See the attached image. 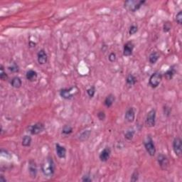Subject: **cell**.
Listing matches in <instances>:
<instances>
[{
    "label": "cell",
    "instance_id": "6da1fadb",
    "mask_svg": "<svg viewBox=\"0 0 182 182\" xmlns=\"http://www.w3.org/2000/svg\"><path fill=\"white\" fill-rule=\"evenodd\" d=\"M55 164L51 157H47L41 165V171L43 175L51 177L55 172Z\"/></svg>",
    "mask_w": 182,
    "mask_h": 182
},
{
    "label": "cell",
    "instance_id": "7a4b0ae2",
    "mask_svg": "<svg viewBox=\"0 0 182 182\" xmlns=\"http://www.w3.org/2000/svg\"><path fill=\"white\" fill-rule=\"evenodd\" d=\"M78 92L77 87H72L70 88H63L60 91V96L65 100H71L74 97Z\"/></svg>",
    "mask_w": 182,
    "mask_h": 182
},
{
    "label": "cell",
    "instance_id": "3957f363",
    "mask_svg": "<svg viewBox=\"0 0 182 182\" xmlns=\"http://www.w3.org/2000/svg\"><path fill=\"white\" fill-rule=\"evenodd\" d=\"M145 3V1H137V0H130L124 2V7L127 10L132 12H135L137 11L143 4Z\"/></svg>",
    "mask_w": 182,
    "mask_h": 182
},
{
    "label": "cell",
    "instance_id": "277c9868",
    "mask_svg": "<svg viewBox=\"0 0 182 182\" xmlns=\"http://www.w3.org/2000/svg\"><path fill=\"white\" fill-rule=\"evenodd\" d=\"M144 145L145 147L146 151L151 157H154L156 154V147H155V143L153 139L150 136H147L145 140L144 141Z\"/></svg>",
    "mask_w": 182,
    "mask_h": 182
},
{
    "label": "cell",
    "instance_id": "5b68a950",
    "mask_svg": "<svg viewBox=\"0 0 182 182\" xmlns=\"http://www.w3.org/2000/svg\"><path fill=\"white\" fill-rule=\"evenodd\" d=\"M162 80V75L159 72H155L152 74L149 80V85L152 88H157Z\"/></svg>",
    "mask_w": 182,
    "mask_h": 182
},
{
    "label": "cell",
    "instance_id": "8992f818",
    "mask_svg": "<svg viewBox=\"0 0 182 182\" xmlns=\"http://www.w3.org/2000/svg\"><path fill=\"white\" fill-rule=\"evenodd\" d=\"M146 125L149 127H153L156 124V110L152 109L147 113L145 120Z\"/></svg>",
    "mask_w": 182,
    "mask_h": 182
},
{
    "label": "cell",
    "instance_id": "52a82bcc",
    "mask_svg": "<svg viewBox=\"0 0 182 182\" xmlns=\"http://www.w3.org/2000/svg\"><path fill=\"white\" fill-rule=\"evenodd\" d=\"M172 147L175 155L178 157H181L182 155V141L179 137H176L174 139Z\"/></svg>",
    "mask_w": 182,
    "mask_h": 182
},
{
    "label": "cell",
    "instance_id": "ba28073f",
    "mask_svg": "<svg viewBox=\"0 0 182 182\" xmlns=\"http://www.w3.org/2000/svg\"><path fill=\"white\" fill-rule=\"evenodd\" d=\"M45 126L42 122H36L29 127V132L32 135H36L44 130Z\"/></svg>",
    "mask_w": 182,
    "mask_h": 182
},
{
    "label": "cell",
    "instance_id": "9c48e42d",
    "mask_svg": "<svg viewBox=\"0 0 182 182\" xmlns=\"http://www.w3.org/2000/svg\"><path fill=\"white\" fill-rule=\"evenodd\" d=\"M28 169H29V175L32 177V179H36L37 176V173H38V169H37V165L36 161L33 159H31L29 161V166H28Z\"/></svg>",
    "mask_w": 182,
    "mask_h": 182
},
{
    "label": "cell",
    "instance_id": "30bf717a",
    "mask_svg": "<svg viewBox=\"0 0 182 182\" xmlns=\"http://www.w3.org/2000/svg\"><path fill=\"white\" fill-rule=\"evenodd\" d=\"M157 161L159 165L162 169H166L169 166V159H168L166 155H163V154H159L157 157Z\"/></svg>",
    "mask_w": 182,
    "mask_h": 182
},
{
    "label": "cell",
    "instance_id": "8fae6325",
    "mask_svg": "<svg viewBox=\"0 0 182 182\" xmlns=\"http://www.w3.org/2000/svg\"><path fill=\"white\" fill-rule=\"evenodd\" d=\"M110 155H111V149L110 147H105L100 153L99 159L102 162H106L110 159Z\"/></svg>",
    "mask_w": 182,
    "mask_h": 182
},
{
    "label": "cell",
    "instance_id": "7c38bea8",
    "mask_svg": "<svg viewBox=\"0 0 182 182\" xmlns=\"http://www.w3.org/2000/svg\"><path fill=\"white\" fill-rule=\"evenodd\" d=\"M135 45L132 41H128L124 45L123 55L124 56H130L133 54Z\"/></svg>",
    "mask_w": 182,
    "mask_h": 182
},
{
    "label": "cell",
    "instance_id": "4fadbf2b",
    "mask_svg": "<svg viewBox=\"0 0 182 182\" xmlns=\"http://www.w3.org/2000/svg\"><path fill=\"white\" fill-rule=\"evenodd\" d=\"M37 60L40 65H43L47 63L48 56L46 51L43 49L40 50L37 54Z\"/></svg>",
    "mask_w": 182,
    "mask_h": 182
},
{
    "label": "cell",
    "instance_id": "5bb4252c",
    "mask_svg": "<svg viewBox=\"0 0 182 182\" xmlns=\"http://www.w3.org/2000/svg\"><path fill=\"white\" fill-rule=\"evenodd\" d=\"M124 119L128 122H133L135 119V112L134 108H130L127 110L125 115H124Z\"/></svg>",
    "mask_w": 182,
    "mask_h": 182
},
{
    "label": "cell",
    "instance_id": "9a60e30c",
    "mask_svg": "<svg viewBox=\"0 0 182 182\" xmlns=\"http://www.w3.org/2000/svg\"><path fill=\"white\" fill-rule=\"evenodd\" d=\"M56 152L60 159H64L66 156V149L59 144H56Z\"/></svg>",
    "mask_w": 182,
    "mask_h": 182
},
{
    "label": "cell",
    "instance_id": "2e32d148",
    "mask_svg": "<svg viewBox=\"0 0 182 182\" xmlns=\"http://www.w3.org/2000/svg\"><path fill=\"white\" fill-rule=\"evenodd\" d=\"M26 78L29 81L34 82L37 80L38 74H37L36 71H34V70H29L26 73Z\"/></svg>",
    "mask_w": 182,
    "mask_h": 182
},
{
    "label": "cell",
    "instance_id": "e0dca14e",
    "mask_svg": "<svg viewBox=\"0 0 182 182\" xmlns=\"http://www.w3.org/2000/svg\"><path fill=\"white\" fill-rule=\"evenodd\" d=\"M115 100V97L113 94H110L108 95L106 97V98L105 99L104 101V105L107 107V108H110L112 105L114 103Z\"/></svg>",
    "mask_w": 182,
    "mask_h": 182
},
{
    "label": "cell",
    "instance_id": "ac0fdd59",
    "mask_svg": "<svg viewBox=\"0 0 182 182\" xmlns=\"http://www.w3.org/2000/svg\"><path fill=\"white\" fill-rule=\"evenodd\" d=\"M11 85L14 88H19L22 85V80L18 76L14 77L11 80Z\"/></svg>",
    "mask_w": 182,
    "mask_h": 182
},
{
    "label": "cell",
    "instance_id": "d6986e66",
    "mask_svg": "<svg viewBox=\"0 0 182 182\" xmlns=\"http://www.w3.org/2000/svg\"><path fill=\"white\" fill-rule=\"evenodd\" d=\"M137 83V78L133 74H129L126 78V83L128 86L132 87Z\"/></svg>",
    "mask_w": 182,
    "mask_h": 182
},
{
    "label": "cell",
    "instance_id": "ffe728a7",
    "mask_svg": "<svg viewBox=\"0 0 182 182\" xmlns=\"http://www.w3.org/2000/svg\"><path fill=\"white\" fill-rule=\"evenodd\" d=\"M176 73V70L174 69L173 67H171L169 68L167 71L164 73V78L167 80H172L174 76Z\"/></svg>",
    "mask_w": 182,
    "mask_h": 182
},
{
    "label": "cell",
    "instance_id": "44dd1931",
    "mask_svg": "<svg viewBox=\"0 0 182 182\" xmlns=\"http://www.w3.org/2000/svg\"><path fill=\"white\" fill-rule=\"evenodd\" d=\"M159 58V55L157 52H152L149 56V61L151 64H155Z\"/></svg>",
    "mask_w": 182,
    "mask_h": 182
},
{
    "label": "cell",
    "instance_id": "7402d4cb",
    "mask_svg": "<svg viewBox=\"0 0 182 182\" xmlns=\"http://www.w3.org/2000/svg\"><path fill=\"white\" fill-rule=\"evenodd\" d=\"M32 137L29 136V135H25L24 136L22 139V141H21V144H22L23 147H29L32 144Z\"/></svg>",
    "mask_w": 182,
    "mask_h": 182
},
{
    "label": "cell",
    "instance_id": "603a6c76",
    "mask_svg": "<svg viewBox=\"0 0 182 182\" xmlns=\"http://www.w3.org/2000/svg\"><path fill=\"white\" fill-rule=\"evenodd\" d=\"M135 131L133 129H130L126 131V133H124V138H125L127 140L130 141L133 139V137L135 135Z\"/></svg>",
    "mask_w": 182,
    "mask_h": 182
},
{
    "label": "cell",
    "instance_id": "cb8c5ba5",
    "mask_svg": "<svg viewBox=\"0 0 182 182\" xmlns=\"http://www.w3.org/2000/svg\"><path fill=\"white\" fill-rule=\"evenodd\" d=\"M91 134V130H85V131L83 132V133L80 134V136H79V139H80V141L86 140V139H88V138H89Z\"/></svg>",
    "mask_w": 182,
    "mask_h": 182
},
{
    "label": "cell",
    "instance_id": "d4e9b609",
    "mask_svg": "<svg viewBox=\"0 0 182 182\" xmlns=\"http://www.w3.org/2000/svg\"><path fill=\"white\" fill-rule=\"evenodd\" d=\"M73 133V127L71 125H64V127L62 129V133L65 135H68Z\"/></svg>",
    "mask_w": 182,
    "mask_h": 182
},
{
    "label": "cell",
    "instance_id": "484cf974",
    "mask_svg": "<svg viewBox=\"0 0 182 182\" xmlns=\"http://www.w3.org/2000/svg\"><path fill=\"white\" fill-rule=\"evenodd\" d=\"M0 79L1 80H7L8 79V75L4 71V68L2 65L0 66Z\"/></svg>",
    "mask_w": 182,
    "mask_h": 182
},
{
    "label": "cell",
    "instance_id": "4316f807",
    "mask_svg": "<svg viewBox=\"0 0 182 182\" xmlns=\"http://www.w3.org/2000/svg\"><path fill=\"white\" fill-rule=\"evenodd\" d=\"M8 69L12 73H18L19 71V66L16 63H12V64L8 67Z\"/></svg>",
    "mask_w": 182,
    "mask_h": 182
},
{
    "label": "cell",
    "instance_id": "83f0119b",
    "mask_svg": "<svg viewBox=\"0 0 182 182\" xmlns=\"http://www.w3.org/2000/svg\"><path fill=\"white\" fill-rule=\"evenodd\" d=\"M95 86H91V88H88V90H87V93H88V96H89L90 98H93L94 97L95 94Z\"/></svg>",
    "mask_w": 182,
    "mask_h": 182
},
{
    "label": "cell",
    "instance_id": "f1b7e54d",
    "mask_svg": "<svg viewBox=\"0 0 182 182\" xmlns=\"http://www.w3.org/2000/svg\"><path fill=\"white\" fill-rule=\"evenodd\" d=\"M172 24H171L170 22H165L164 24V26H163V31H164V32H165V33H167V32H169V31L172 29Z\"/></svg>",
    "mask_w": 182,
    "mask_h": 182
},
{
    "label": "cell",
    "instance_id": "f546056e",
    "mask_svg": "<svg viewBox=\"0 0 182 182\" xmlns=\"http://www.w3.org/2000/svg\"><path fill=\"white\" fill-rule=\"evenodd\" d=\"M138 31V27L136 25H132L130 27V29H129V34L130 35H134Z\"/></svg>",
    "mask_w": 182,
    "mask_h": 182
},
{
    "label": "cell",
    "instance_id": "4dcf8cb0",
    "mask_svg": "<svg viewBox=\"0 0 182 182\" xmlns=\"http://www.w3.org/2000/svg\"><path fill=\"white\" fill-rule=\"evenodd\" d=\"M138 179H139V172H138L137 171H135V172H133V174H132L131 179H130V181L135 182V181H138Z\"/></svg>",
    "mask_w": 182,
    "mask_h": 182
},
{
    "label": "cell",
    "instance_id": "1f68e13d",
    "mask_svg": "<svg viewBox=\"0 0 182 182\" xmlns=\"http://www.w3.org/2000/svg\"><path fill=\"white\" fill-rule=\"evenodd\" d=\"M176 21L179 24L181 25L182 24V12L179 11V12L177 13V16H176Z\"/></svg>",
    "mask_w": 182,
    "mask_h": 182
},
{
    "label": "cell",
    "instance_id": "d6a6232c",
    "mask_svg": "<svg viewBox=\"0 0 182 182\" xmlns=\"http://www.w3.org/2000/svg\"><path fill=\"white\" fill-rule=\"evenodd\" d=\"M105 117H106V115H105V112L104 111H100L98 113V118L100 120V121H103L105 120Z\"/></svg>",
    "mask_w": 182,
    "mask_h": 182
},
{
    "label": "cell",
    "instance_id": "836d02e7",
    "mask_svg": "<svg viewBox=\"0 0 182 182\" xmlns=\"http://www.w3.org/2000/svg\"><path fill=\"white\" fill-rule=\"evenodd\" d=\"M171 113H172V108L170 107H168L165 105L164 107V115L169 117L171 115Z\"/></svg>",
    "mask_w": 182,
    "mask_h": 182
},
{
    "label": "cell",
    "instance_id": "e575fe53",
    "mask_svg": "<svg viewBox=\"0 0 182 182\" xmlns=\"http://www.w3.org/2000/svg\"><path fill=\"white\" fill-rule=\"evenodd\" d=\"M116 58H117V56H116L115 53H114V52L110 53V55H109V56H108L109 60H110V62H112V63H113V62L115 61Z\"/></svg>",
    "mask_w": 182,
    "mask_h": 182
},
{
    "label": "cell",
    "instance_id": "d590c367",
    "mask_svg": "<svg viewBox=\"0 0 182 182\" xmlns=\"http://www.w3.org/2000/svg\"><path fill=\"white\" fill-rule=\"evenodd\" d=\"M82 181H85V182H91L93 181L91 179V177H90V175H85L83 176V178H82Z\"/></svg>",
    "mask_w": 182,
    "mask_h": 182
},
{
    "label": "cell",
    "instance_id": "8d00e7d4",
    "mask_svg": "<svg viewBox=\"0 0 182 182\" xmlns=\"http://www.w3.org/2000/svg\"><path fill=\"white\" fill-rule=\"evenodd\" d=\"M0 181L1 182L7 181V179H6V178H4V176L3 175V174H1V175H0Z\"/></svg>",
    "mask_w": 182,
    "mask_h": 182
},
{
    "label": "cell",
    "instance_id": "74e56055",
    "mask_svg": "<svg viewBox=\"0 0 182 182\" xmlns=\"http://www.w3.org/2000/svg\"><path fill=\"white\" fill-rule=\"evenodd\" d=\"M29 46L30 48H34L36 46V43H34V42L32 41H30L29 43Z\"/></svg>",
    "mask_w": 182,
    "mask_h": 182
}]
</instances>
